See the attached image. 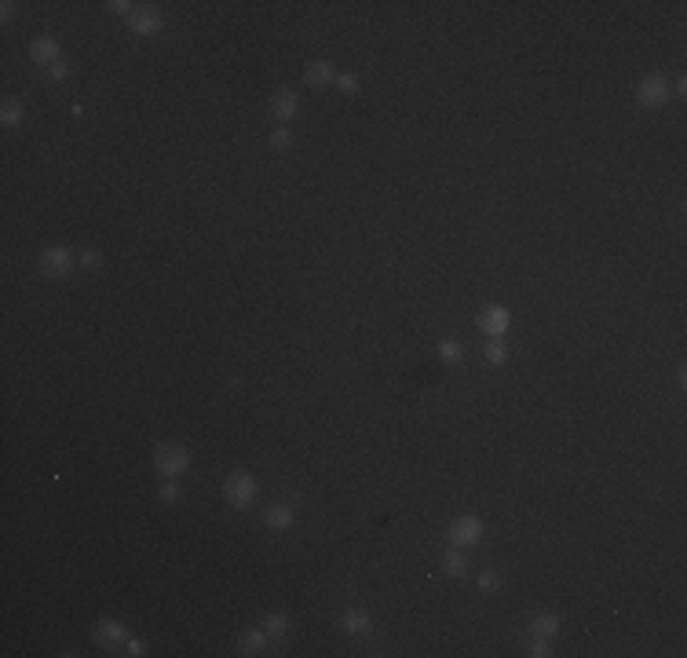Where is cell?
Instances as JSON below:
<instances>
[{
    "label": "cell",
    "mask_w": 687,
    "mask_h": 658,
    "mask_svg": "<svg viewBox=\"0 0 687 658\" xmlns=\"http://www.w3.org/2000/svg\"><path fill=\"white\" fill-rule=\"evenodd\" d=\"M154 468H158V476L176 479L191 468V454H186V447H179V443H158L154 447Z\"/></svg>",
    "instance_id": "obj_1"
},
{
    "label": "cell",
    "mask_w": 687,
    "mask_h": 658,
    "mask_svg": "<svg viewBox=\"0 0 687 658\" xmlns=\"http://www.w3.org/2000/svg\"><path fill=\"white\" fill-rule=\"evenodd\" d=\"M673 99V84L666 74H647L640 84H636V103L643 110H662L666 103Z\"/></svg>",
    "instance_id": "obj_2"
},
{
    "label": "cell",
    "mask_w": 687,
    "mask_h": 658,
    "mask_svg": "<svg viewBox=\"0 0 687 658\" xmlns=\"http://www.w3.org/2000/svg\"><path fill=\"white\" fill-rule=\"evenodd\" d=\"M256 494H260L256 479L249 476V472H241V468L224 479V497H227V505H231V509H249V505L256 501Z\"/></svg>",
    "instance_id": "obj_3"
},
{
    "label": "cell",
    "mask_w": 687,
    "mask_h": 658,
    "mask_svg": "<svg viewBox=\"0 0 687 658\" xmlns=\"http://www.w3.org/2000/svg\"><path fill=\"white\" fill-rule=\"evenodd\" d=\"M483 534H486V527H483V519H479V516H461V519H453V523H450V530H446V538H450V545H453V549L479 545V542H483Z\"/></svg>",
    "instance_id": "obj_4"
},
{
    "label": "cell",
    "mask_w": 687,
    "mask_h": 658,
    "mask_svg": "<svg viewBox=\"0 0 687 658\" xmlns=\"http://www.w3.org/2000/svg\"><path fill=\"white\" fill-rule=\"evenodd\" d=\"M74 264H77V256H74V249H66V245H55V249H44V253H41V271L48 278H66L74 271Z\"/></svg>",
    "instance_id": "obj_5"
},
{
    "label": "cell",
    "mask_w": 687,
    "mask_h": 658,
    "mask_svg": "<svg viewBox=\"0 0 687 658\" xmlns=\"http://www.w3.org/2000/svg\"><path fill=\"white\" fill-rule=\"evenodd\" d=\"M129 26L136 29L139 37H150V34H158V29L165 26V15L158 4H139L132 15H129Z\"/></svg>",
    "instance_id": "obj_6"
},
{
    "label": "cell",
    "mask_w": 687,
    "mask_h": 658,
    "mask_svg": "<svg viewBox=\"0 0 687 658\" xmlns=\"http://www.w3.org/2000/svg\"><path fill=\"white\" fill-rule=\"evenodd\" d=\"M508 322H512V315H508V307H501V304L483 307V311H479V319H476V326H479L486 337H505Z\"/></svg>",
    "instance_id": "obj_7"
},
{
    "label": "cell",
    "mask_w": 687,
    "mask_h": 658,
    "mask_svg": "<svg viewBox=\"0 0 687 658\" xmlns=\"http://www.w3.org/2000/svg\"><path fill=\"white\" fill-rule=\"evenodd\" d=\"M340 629L351 633V637H369V633H373V614L362 611V607L344 611V614H340Z\"/></svg>",
    "instance_id": "obj_8"
},
{
    "label": "cell",
    "mask_w": 687,
    "mask_h": 658,
    "mask_svg": "<svg viewBox=\"0 0 687 658\" xmlns=\"http://www.w3.org/2000/svg\"><path fill=\"white\" fill-rule=\"evenodd\" d=\"M271 110H274V117L282 121V124H289V121L300 114V99L293 96L289 88H278L274 96H271Z\"/></svg>",
    "instance_id": "obj_9"
},
{
    "label": "cell",
    "mask_w": 687,
    "mask_h": 658,
    "mask_svg": "<svg viewBox=\"0 0 687 658\" xmlns=\"http://www.w3.org/2000/svg\"><path fill=\"white\" fill-rule=\"evenodd\" d=\"M91 637H96V644H103V647H117V644H124V640H129V629H124L121 622H110V618H103V622H96V629H91Z\"/></svg>",
    "instance_id": "obj_10"
},
{
    "label": "cell",
    "mask_w": 687,
    "mask_h": 658,
    "mask_svg": "<svg viewBox=\"0 0 687 658\" xmlns=\"http://www.w3.org/2000/svg\"><path fill=\"white\" fill-rule=\"evenodd\" d=\"M29 59L41 62V66H51V62H59V41H55V37H37L34 44H29Z\"/></svg>",
    "instance_id": "obj_11"
},
{
    "label": "cell",
    "mask_w": 687,
    "mask_h": 658,
    "mask_svg": "<svg viewBox=\"0 0 687 658\" xmlns=\"http://www.w3.org/2000/svg\"><path fill=\"white\" fill-rule=\"evenodd\" d=\"M307 84L311 88H326L333 77H336V70H333V62H326V59H315V62H307Z\"/></svg>",
    "instance_id": "obj_12"
},
{
    "label": "cell",
    "mask_w": 687,
    "mask_h": 658,
    "mask_svg": "<svg viewBox=\"0 0 687 658\" xmlns=\"http://www.w3.org/2000/svg\"><path fill=\"white\" fill-rule=\"evenodd\" d=\"M556 629H559V618H556V614H534V618H530V625H526V633L538 637V640H552Z\"/></svg>",
    "instance_id": "obj_13"
},
{
    "label": "cell",
    "mask_w": 687,
    "mask_h": 658,
    "mask_svg": "<svg viewBox=\"0 0 687 658\" xmlns=\"http://www.w3.org/2000/svg\"><path fill=\"white\" fill-rule=\"evenodd\" d=\"M267 629H245L241 640H238V654H260L267 647Z\"/></svg>",
    "instance_id": "obj_14"
},
{
    "label": "cell",
    "mask_w": 687,
    "mask_h": 658,
    "mask_svg": "<svg viewBox=\"0 0 687 658\" xmlns=\"http://www.w3.org/2000/svg\"><path fill=\"white\" fill-rule=\"evenodd\" d=\"M264 523H267L271 530H289V527H293V509H289V505H271V509L264 512Z\"/></svg>",
    "instance_id": "obj_15"
},
{
    "label": "cell",
    "mask_w": 687,
    "mask_h": 658,
    "mask_svg": "<svg viewBox=\"0 0 687 658\" xmlns=\"http://www.w3.org/2000/svg\"><path fill=\"white\" fill-rule=\"evenodd\" d=\"M443 571H446L450 578H464L468 559H464V552H461V549H453V545H450V552L443 556Z\"/></svg>",
    "instance_id": "obj_16"
},
{
    "label": "cell",
    "mask_w": 687,
    "mask_h": 658,
    "mask_svg": "<svg viewBox=\"0 0 687 658\" xmlns=\"http://www.w3.org/2000/svg\"><path fill=\"white\" fill-rule=\"evenodd\" d=\"M483 355H486V362H490V366H501V362L508 359V348L501 344V337H486V348H483Z\"/></svg>",
    "instance_id": "obj_17"
},
{
    "label": "cell",
    "mask_w": 687,
    "mask_h": 658,
    "mask_svg": "<svg viewBox=\"0 0 687 658\" xmlns=\"http://www.w3.org/2000/svg\"><path fill=\"white\" fill-rule=\"evenodd\" d=\"M264 629H267L271 640H282V637L289 633V618H286V614H271V618L264 622Z\"/></svg>",
    "instance_id": "obj_18"
},
{
    "label": "cell",
    "mask_w": 687,
    "mask_h": 658,
    "mask_svg": "<svg viewBox=\"0 0 687 658\" xmlns=\"http://www.w3.org/2000/svg\"><path fill=\"white\" fill-rule=\"evenodd\" d=\"M461 355H464V348H461V344H457V340H443V344H439V359H443L446 366H453V362H461Z\"/></svg>",
    "instance_id": "obj_19"
},
{
    "label": "cell",
    "mask_w": 687,
    "mask_h": 658,
    "mask_svg": "<svg viewBox=\"0 0 687 658\" xmlns=\"http://www.w3.org/2000/svg\"><path fill=\"white\" fill-rule=\"evenodd\" d=\"M0 121H4L8 129H15V124L22 121V106H19L15 99H8V103H4V110H0Z\"/></svg>",
    "instance_id": "obj_20"
},
{
    "label": "cell",
    "mask_w": 687,
    "mask_h": 658,
    "mask_svg": "<svg viewBox=\"0 0 687 658\" xmlns=\"http://www.w3.org/2000/svg\"><path fill=\"white\" fill-rule=\"evenodd\" d=\"M77 264H81L84 271H96V267L103 264V253H99V249H84V253L77 256Z\"/></svg>",
    "instance_id": "obj_21"
},
{
    "label": "cell",
    "mask_w": 687,
    "mask_h": 658,
    "mask_svg": "<svg viewBox=\"0 0 687 658\" xmlns=\"http://www.w3.org/2000/svg\"><path fill=\"white\" fill-rule=\"evenodd\" d=\"M479 589L483 592H497V589H501V574H497V571H483L479 574Z\"/></svg>",
    "instance_id": "obj_22"
},
{
    "label": "cell",
    "mask_w": 687,
    "mask_h": 658,
    "mask_svg": "<svg viewBox=\"0 0 687 658\" xmlns=\"http://www.w3.org/2000/svg\"><path fill=\"white\" fill-rule=\"evenodd\" d=\"M336 84H340V91H348V96H355V91H358V77H355V74H340Z\"/></svg>",
    "instance_id": "obj_23"
},
{
    "label": "cell",
    "mask_w": 687,
    "mask_h": 658,
    "mask_svg": "<svg viewBox=\"0 0 687 658\" xmlns=\"http://www.w3.org/2000/svg\"><path fill=\"white\" fill-rule=\"evenodd\" d=\"M62 77H70V66H66V62H51V66H48V81H62Z\"/></svg>",
    "instance_id": "obj_24"
},
{
    "label": "cell",
    "mask_w": 687,
    "mask_h": 658,
    "mask_svg": "<svg viewBox=\"0 0 687 658\" xmlns=\"http://www.w3.org/2000/svg\"><path fill=\"white\" fill-rule=\"evenodd\" d=\"M530 654H534V658H545V654H556V651H552L548 640H538V637H534V647H530Z\"/></svg>",
    "instance_id": "obj_25"
},
{
    "label": "cell",
    "mask_w": 687,
    "mask_h": 658,
    "mask_svg": "<svg viewBox=\"0 0 687 658\" xmlns=\"http://www.w3.org/2000/svg\"><path fill=\"white\" fill-rule=\"evenodd\" d=\"M271 143H274V146H289V143H293L289 129H274V132H271Z\"/></svg>",
    "instance_id": "obj_26"
},
{
    "label": "cell",
    "mask_w": 687,
    "mask_h": 658,
    "mask_svg": "<svg viewBox=\"0 0 687 658\" xmlns=\"http://www.w3.org/2000/svg\"><path fill=\"white\" fill-rule=\"evenodd\" d=\"M158 494H161V501H176V497H179V487H176V483H172V479H165V483H161V490H158Z\"/></svg>",
    "instance_id": "obj_27"
},
{
    "label": "cell",
    "mask_w": 687,
    "mask_h": 658,
    "mask_svg": "<svg viewBox=\"0 0 687 658\" xmlns=\"http://www.w3.org/2000/svg\"><path fill=\"white\" fill-rule=\"evenodd\" d=\"M124 647H129V654H146V644H143V640H124Z\"/></svg>",
    "instance_id": "obj_28"
},
{
    "label": "cell",
    "mask_w": 687,
    "mask_h": 658,
    "mask_svg": "<svg viewBox=\"0 0 687 658\" xmlns=\"http://www.w3.org/2000/svg\"><path fill=\"white\" fill-rule=\"evenodd\" d=\"M11 15H15V4H11V0H4V4H0V19L11 22Z\"/></svg>",
    "instance_id": "obj_29"
}]
</instances>
